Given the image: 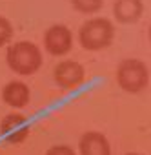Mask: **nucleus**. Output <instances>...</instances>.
Masks as SVG:
<instances>
[{
  "label": "nucleus",
  "mask_w": 151,
  "mask_h": 155,
  "mask_svg": "<svg viewBox=\"0 0 151 155\" xmlns=\"http://www.w3.org/2000/svg\"><path fill=\"white\" fill-rule=\"evenodd\" d=\"M46 155H75V151L66 146V144H58V146H53L46 151Z\"/></svg>",
  "instance_id": "obj_12"
},
{
  "label": "nucleus",
  "mask_w": 151,
  "mask_h": 155,
  "mask_svg": "<svg viewBox=\"0 0 151 155\" xmlns=\"http://www.w3.org/2000/svg\"><path fill=\"white\" fill-rule=\"evenodd\" d=\"M55 82L64 88V90H75L79 88L84 79H86V71L82 68V64H79L77 60H62L60 64H56L55 71Z\"/></svg>",
  "instance_id": "obj_4"
},
{
  "label": "nucleus",
  "mask_w": 151,
  "mask_h": 155,
  "mask_svg": "<svg viewBox=\"0 0 151 155\" xmlns=\"http://www.w3.org/2000/svg\"><path fill=\"white\" fill-rule=\"evenodd\" d=\"M2 101L13 108H24L29 102V88L20 81L8 82L2 90Z\"/></svg>",
  "instance_id": "obj_9"
},
{
  "label": "nucleus",
  "mask_w": 151,
  "mask_h": 155,
  "mask_svg": "<svg viewBox=\"0 0 151 155\" xmlns=\"http://www.w3.org/2000/svg\"><path fill=\"white\" fill-rule=\"evenodd\" d=\"M117 82L124 91L138 93L149 82V71L142 60L126 58L117 68Z\"/></svg>",
  "instance_id": "obj_3"
},
{
  "label": "nucleus",
  "mask_w": 151,
  "mask_h": 155,
  "mask_svg": "<svg viewBox=\"0 0 151 155\" xmlns=\"http://www.w3.org/2000/svg\"><path fill=\"white\" fill-rule=\"evenodd\" d=\"M126 155H140V153H126Z\"/></svg>",
  "instance_id": "obj_13"
},
{
  "label": "nucleus",
  "mask_w": 151,
  "mask_h": 155,
  "mask_svg": "<svg viewBox=\"0 0 151 155\" xmlns=\"http://www.w3.org/2000/svg\"><path fill=\"white\" fill-rule=\"evenodd\" d=\"M113 37H115V28L111 20L104 17L91 18L84 22L79 29V40L82 48L89 51H98V49L108 48L113 42Z\"/></svg>",
  "instance_id": "obj_2"
},
{
  "label": "nucleus",
  "mask_w": 151,
  "mask_h": 155,
  "mask_svg": "<svg viewBox=\"0 0 151 155\" xmlns=\"http://www.w3.org/2000/svg\"><path fill=\"white\" fill-rule=\"evenodd\" d=\"M0 131L9 144H20L29 137V122L22 113H8L0 122Z\"/></svg>",
  "instance_id": "obj_5"
},
{
  "label": "nucleus",
  "mask_w": 151,
  "mask_h": 155,
  "mask_svg": "<svg viewBox=\"0 0 151 155\" xmlns=\"http://www.w3.org/2000/svg\"><path fill=\"white\" fill-rule=\"evenodd\" d=\"M11 37H13V26H11V22L6 17L0 15V48H2L4 44H8L11 40Z\"/></svg>",
  "instance_id": "obj_11"
},
{
  "label": "nucleus",
  "mask_w": 151,
  "mask_h": 155,
  "mask_svg": "<svg viewBox=\"0 0 151 155\" xmlns=\"http://www.w3.org/2000/svg\"><path fill=\"white\" fill-rule=\"evenodd\" d=\"M144 4L142 0H115L113 13L115 18L122 24H133L142 17Z\"/></svg>",
  "instance_id": "obj_8"
},
{
  "label": "nucleus",
  "mask_w": 151,
  "mask_h": 155,
  "mask_svg": "<svg viewBox=\"0 0 151 155\" xmlns=\"http://www.w3.org/2000/svg\"><path fill=\"white\" fill-rule=\"evenodd\" d=\"M71 4L80 13H97L102 8L104 0H71Z\"/></svg>",
  "instance_id": "obj_10"
},
{
  "label": "nucleus",
  "mask_w": 151,
  "mask_h": 155,
  "mask_svg": "<svg viewBox=\"0 0 151 155\" xmlns=\"http://www.w3.org/2000/svg\"><path fill=\"white\" fill-rule=\"evenodd\" d=\"M8 66L18 75H33L42 66V53L37 44L29 40H20L8 49Z\"/></svg>",
  "instance_id": "obj_1"
},
{
  "label": "nucleus",
  "mask_w": 151,
  "mask_h": 155,
  "mask_svg": "<svg viewBox=\"0 0 151 155\" xmlns=\"http://www.w3.org/2000/svg\"><path fill=\"white\" fill-rule=\"evenodd\" d=\"M80 155H111V146L106 135L98 131H86L79 140Z\"/></svg>",
  "instance_id": "obj_7"
},
{
  "label": "nucleus",
  "mask_w": 151,
  "mask_h": 155,
  "mask_svg": "<svg viewBox=\"0 0 151 155\" xmlns=\"http://www.w3.org/2000/svg\"><path fill=\"white\" fill-rule=\"evenodd\" d=\"M149 38H151V26H149Z\"/></svg>",
  "instance_id": "obj_14"
},
{
  "label": "nucleus",
  "mask_w": 151,
  "mask_h": 155,
  "mask_svg": "<svg viewBox=\"0 0 151 155\" xmlns=\"http://www.w3.org/2000/svg\"><path fill=\"white\" fill-rule=\"evenodd\" d=\"M44 46H46L47 53H51L55 57H62V55L71 51V48H73V35L62 24L51 26L46 31V35H44Z\"/></svg>",
  "instance_id": "obj_6"
}]
</instances>
